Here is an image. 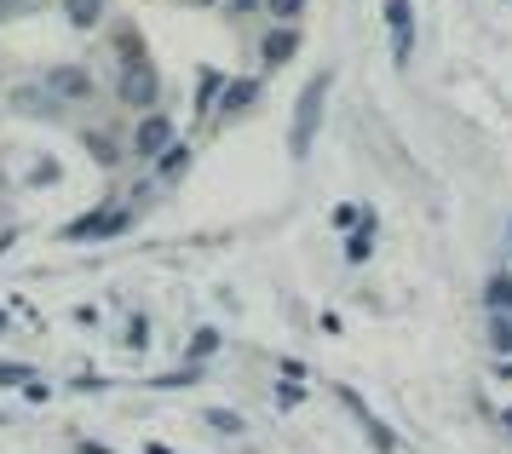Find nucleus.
<instances>
[{
  "instance_id": "f257e3e1",
  "label": "nucleus",
  "mask_w": 512,
  "mask_h": 454,
  "mask_svg": "<svg viewBox=\"0 0 512 454\" xmlns=\"http://www.w3.org/2000/svg\"><path fill=\"white\" fill-rule=\"evenodd\" d=\"M116 98L127 104V110H156V98H162V75H156V64L144 58L139 35H133V41H121V75H116Z\"/></svg>"
},
{
  "instance_id": "412c9836",
  "label": "nucleus",
  "mask_w": 512,
  "mask_h": 454,
  "mask_svg": "<svg viewBox=\"0 0 512 454\" xmlns=\"http://www.w3.org/2000/svg\"><path fill=\"white\" fill-rule=\"evenodd\" d=\"M277 403H282V409H300V403H305V386H300V380H282V386H277Z\"/></svg>"
},
{
  "instance_id": "423d86ee",
  "label": "nucleus",
  "mask_w": 512,
  "mask_h": 454,
  "mask_svg": "<svg viewBox=\"0 0 512 454\" xmlns=\"http://www.w3.org/2000/svg\"><path fill=\"white\" fill-rule=\"evenodd\" d=\"M386 29H392V64L409 69V52H415V6L409 0H386Z\"/></svg>"
},
{
  "instance_id": "1a4fd4ad",
  "label": "nucleus",
  "mask_w": 512,
  "mask_h": 454,
  "mask_svg": "<svg viewBox=\"0 0 512 454\" xmlns=\"http://www.w3.org/2000/svg\"><path fill=\"white\" fill-rule=\"evenodd\" d=\"M259 52H265V64H271V69H282L294 52H300V29H294V23H277V29L265 35V46H259Z\"/></svg>"
},
{
  "instance_id": "a878e982",
  "label": "nucleus",
  "mask_w": 512,
  "mask_h": 454,
  "mask_svg": "<svg viewBox=\"0 0 512 454\" xmlns=\"http://www.w3.org/2000/svg\"><path fill=\"white\" fill-rule=\"evenodd\" d=\"M24 397H29V403H47V397H52V386H41V380H29V386H24Z\"/></svg>"
},
{
  "instance_id": "2eb2a0df",
  "label": "nucleus",
  "mask_w": 512,
  "mask_h": 454,
  "mask_svg": "<svg viewBox=\"0 0 512 454\" xmlns=\"http://www.w3.org/2000/svg\"><path fill=\"white\" fill-rule=\"evenodd\" d=\"M369 253H374V219H369V213H363V230H357V236H351V242H346V259H351V265H363Z\"/></svg>"
},
{
  "instance_id": "b1692460",
  "label": "nucleus",
  "mask_w": 512,
  "mask_h": 454,
  "mask_svg": "<svg viewBox=\"0 0 512 454\" xmlns=\"http://www.w3.org/2000/svg\"><path fill=\"white\" fill-rule=\"evenodd\" d=\"M29 184H58V161H52V156H41V167L29 173Z\"/></svg>"
},
{
  "instance_id": "f03ea898",
  "label": "nucleus",
  "mask_w": 512,
  "mask_h": 454,
  "mask_svg": "<svg viewBox=\"0 0 512 454\" xmlns=\"http://www.w3.org/2000/svg\"><path fill=\"white\" fill-rule=\"evenodd\" d=\"M328 87H334V75H328V69H317V81H305L300 104H294V127H288V156H294V161L311 156V138H317V121H323Z\"/></svg>"
},
{
  "instance_id": "bb28decb",
  "label": "nucleus",
  "mask_w": 512,
  "mask_h": 454,
  "mask_svg": "<svg viewBox=\"0 0 512 454\" xmlns=\"http://www.w3.org/2000/svg\"><path fill=\"white\" fill-rule=\"evenodd\" d=\"M248 6H254V0H231V12H248Z\"/></svg>"
},
{
  "instance_id": "4468645a",
  "label": "nucleus",
  "mask_w": 512,
  "mask_h": 454,
  "mask_svg": "<svg viewBox=\"0 0 512 454\" xmlns=\"http://www.w3.org/2000/svg\"><path fill=\"white\" fill-rule=\"evenodd\" d=\"M202 420H208V432H225V437H242V432H248V420H242L236 409H208Z\"/></svg>"
},
{
  "instance_id": "9d476101",
  "label": "nucleus",
  "mask_w": 512,
  "mask_h": 454,
  "mask_svg": "<svg viewBox=\"0 0 512 454\" xmlns=\"http://www.w3.org/2000/svg\"><path fill=\"white\" fill-rule=\"evenodd\" d=\"M484 305L495 311V317H512V271H495L484 282Z\"/></svg>"
},
{
  "instance_id": "ddd939ff",
  "label": "nucleus",
  "mask_w": 512,
  "mask_h": 454,
  "mask_svg": "<svg viewBox=\"0 0 512 454\" xmlns=\"http://www.w3.org/2000/svg\"><path fill=\"white\" fill-rule=\"evenodd\" d=\"M185 167H190V144H173L162 161H156V179L173 184V179H185Z\"/></svg>"
},
{
  "instance_id": "dca6fc26",
  "label": "nucleus",
  "mask_w": 512,
  "mask_h": 454,
  "mask_svg": "<svg viewBox=\"0 0 512 454\" xmlns=\"http://www.w3.org/2000/svg\"><path fill=\"white\" fill-rule=\"evenodd\" d=\"M87 150L98 156V167H116V161H121V150H116V138H110V133H87Z\"/></svg>"
},
{
  "instance_id": "7ed1b4c3",
  "label": "nucleus",
  "mask_w": 512,
  "mask_h": 454,
  "mask_svg": "<svg viewBox=\"0 0 512 454\" xmlns=\"http://www.w3.org/2000/svg\"><path fill=\"white\" fill-rule=\"evenodd\" d=\"M179 144V127H173V115H139V127H133V161H162L167 150Z\"/></svg>"
},
{
  "instance_id": "9b49d317",
  "label": "nucleus",
  "mask_w": 512,
  "mask_h": 454,
  "mask_svg": "<svg viewBox=\"0 0 512 454\" xmlns=\"http://www.w3.org/2000/svg\"><path fill=\"white\" fill-rule=\"evenodd\" d=\"M64 18H70V29H98L104 23V0H64Z\"/></svg>"
},
{
  "instance_id": "f8f14e48",
  "label": "nucleus",
  "mask_w": 512,
  "mask_h": 454,
  "mask_svg": "<svg viewBox=\"0 0 512 454\" xmlns=\"http://www.w3.org/2000/svg\"><path fill=\"white\" fill-rule=\"evenodd\" d=\"M18 110H24V115L41 110V121H52V115L64 110V104H58V98H52L47 87H24V92H18Z\"/></svg>"
},
{
  "instance_id": "39448f33",
  "label": "nucleus",
  "mask_w": 512,
  "mask_h": 454,
  "mask_svg": "<svg viewBox=\"0 0 512 454\" xmlns=\"http://www.w3.org/2000/svg\"><path fill=\"white\" fill-rule=\"evenodd\" d=\"M127 219H133V213H127L121 202H104V207H93V213L70 219V225H64V236H70V242H87V236H116Z\"/></svg>"
},
{
  "instance_id": "6e6552de",
  "label": "nucleus",
  "mask_w": 512,
  "mask_h": 454,
  "mask_svg": "<svg viewBox=\"0 0 512 454\" xmlns=\"http://www.w3.org/2000/svg\"><path fill=\"white\" fill-rule=\"evenodd\" d=\"M254 98H259V81H225V92H219V110L213 115H225V121H236V115H248L254 110Z\"/></svg>"
},
{
  "instance_id": "a211bd4d",
  "label": "nucleus",
  "mask_w": 512,
  "mask_h": 454,
  "mask_svg": "<svg viewBox=\"0 0 512 454\" xmlns=\"http://www.w3.org/2000/svg\"><path fill=\"white\" fill-rule=\"evenodd\" d=\"M219 351V328H196V340H190V357L202 363V357H213Z\"/></svg>"
},
{
  "instance_id": "20e7f679",
  "label": "nucleus",
  "mask_w": 512,
  "mask_h": 454,
  "mask_svg": "<svg viewBox=\"0 0 512 454\" xmlns=\"http://www.w3.org/2000/svg\"><path fill=\"white\" fill-rule=\"evenodd\" d=\"M41 87H47L58 104H87V98H93V69L52 64V69H41Z\"/></svg>"
},
{
  "instance_id": "f3484780",
  "label": "nucleus",
  "mask_w": 512,
  "mask_h": 454,
  "mask_svg": "<svg viewBox=\"0 0 512 454\" xmlns=\"http://www.w3.org/2000/svg\"><path fill=\"white\" fill-rule=\"evenodd\" d=\"M489 345H495L501 357H512V317H495V322H489Z\"/></svg>"
},
{
  "instance_id": "0eeeda50",
  "label": "nucleus",
  "mask_w": 512,
  "mask_h": 454,
  "mask_svg": "<svg viewBox=\"0 0 512 454\" xmlns=\"http://www.w3.org/2000/svg\"><path fill=\"white\" fill-rule=\"evenodd\" d=\"M334 391H340V403H346V409L357 414L363 426H369V443H374V449H380V454H392V449H397L392 426H386V420H374V409H369V403H363V397H357V391H351V386H334Z\"/></svg>"
},
{
  "instance_id": "cd10ccee",
  "label": "nucleus",
  "mask_w": 512,
  "mask_h": 454,
  "mask_svg": "<svg viewBox=\"0 0 512 454\" xmlns=\"http://www.w3.org/2000/svg\"><path fill=\"white\" fill-rule=\"evenodd\" d=\"M501 426H512V409H501Z\"/></svg>"
},
{
  "instance_id": "4be33fe9",
  "label": "nucleus",
  "mask_w": 512,
  "mask_h": 454,
  "mask_svg": "<svg viewBox=\"0 0 512 454\" xmlns=\"http://www.w3.org/2000/svg\"><path fill=\"white\" fill-rule=\"evenodd\" d=\"M24 12H35V0H0V23L24 18Z\"/></svg>"
},
{
  "instance_id": "aec40b11",
  "label": "nucleus",
  "mask_w": 512,
  "mask_h": 454,
  "mask_svg": "<svg viewBox=\"0 0 512 454\" xmlns=\"http://www.w3.org/2000/svg\"><path fill=\"white\" fill-rule=\"evenodd\" d=\"M29 380H35V374H29L24 363H0V391L6 386H29Z\"/></svg>"
},
{
  "instance_id": "393cba45",
  "label": "nucleus",
  "mask_w": 512,
  "mask_h": 454,
  "mask_svg": "<svg viewBox=\"0 0 512 454\" xmlns=\"http://www.w3.org/2000/svg\"><path fill=\"white\" fill-rule=\"evenodd\" d=\"M334 225H340V230L357 225V202H340V207H334Z\"/></svg>"
},
{
  "instance_id": "6ab92c4d",
  "label": "nucleus",
  "mask_w": 512,
  "mask_h": 454,
  "mask_svg": "<svg viewBox=\"0 0 512 454\" xmlns=\"http://www.w3.org/2000/svg\"><path fill=\"white\" fill-rule=\"evenodd\" d=\"M265 12H271V23H294L305 12V0H265Z\"/></svg>"
},
{
  "instance_id": "5701e85b",
  "label": "nucleus",
  "mask_w": 512,
  "mask_h": 454,
  "mask_svg": "<svg viewBox=\"0 0 512 454\" xmlns=\"http://www.w3.org/2000/svg\"><path fill=\"white\" fill-rule=\"evenodd\" d=\"M144 340H150V317H133V322H127V345H133V351H139Z\"/></svg>"
}]
</instances>
